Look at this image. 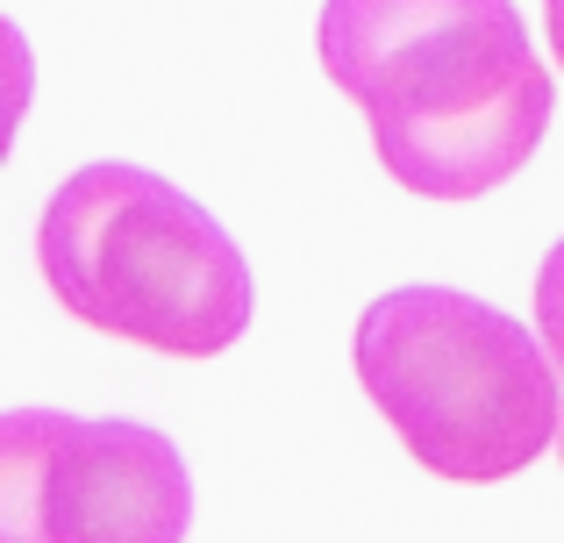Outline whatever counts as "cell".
<instances>
[{
    "instance_id": "obj_1",
    "label": "cell",
    "mask_w": 564,
    "mask_h": 543,
    "mask_svg": "<svg viewBox=\"0 0 564 543\" xmlns=\"http://www.w3.org/2000/svg\"><path fill=\"white\" fill-rule=\"evenodd\" d=\"M315 51L365 108L379 165L422 200L508 186L557 108L514 0H329Z\"/></svg>"
},
{
    "instance_id": "obj_2",
    "label": "cell",
    "mask_w": 564,
    "mask_h": 543,
    "mask_svg": "<svg viewBox=\"0 0 564 543\" xmlns=\"http://www.w3.org/2000/svg\"><path fill=\"white\" fill-rule=\"evenodd\" d=\"M36 258L57 307L100 336L215 358L250 329V265L229 229L143 165H86L51 194Z\"/></svg>"
},
{
    "instance_id": "obj_3",
    "label": "cell",
    "mask_w": 564,
    "mask_h": 543,
    "mask_svg": "<svg viewBox=\"0 0 564 543\" xmlns=\"http://www.w3.org/2000/svg\"><path fill=\"white\" fill-rule=\"evenodd\" d=\"M557 358L514 315L457 286L379 293L358 322V379L436 479L494 487L557 444Z\"/></svg>"
},
{
    "instance_id": "obj_4",
    "label": "cell",
    "mask_w": 564,
    "mask_h": 543,
    "mask_svg": "<svg viewBox=\"0 0 564 543\" xmlns=\"http://www.w3.org/2000/svg\"><path fill=\"white\" fill-rule=\"evenodd\" d=\"M193 479L151 422L0 415V543H186Z\"/></svg>"
},
{
    "instance_id": "obj_5",
    "label": "cell",
    "mask_w": 564,
    "mask_h": 543,
    "mask_svg": "<svg viewBox=\"0 0 564 543\" xmlns=\"http://www.w3.org/2000/svg\"><path fill=\"white\" fill-rule=\"evenodd\" d=\"M536 329H543V350H551L557 372H564V237L551 243V258L536 272Z\"/></svg>"
},
{
    "instance_id": "obj_6",
    "label": "cell",
    "mask_w": 564,
    "mask_h": 543,
    "mask_svg": "<svg viewBox=\"0 0 564 543\" xmlns=\"http://www.w3.org/2000/svg\"><path fill=\"white\" fill-rule=\"evenodd\" d=\"M543 29H551V51H557V65H564V0H543Z\"/></svg>"
},
{
    "instance_id": "obj_7",
    "label": "cell",
    "mask_w": 564,
    "mask_h": 543,
    "mask_svg": "<svg viewBox=\"0 0 564 543\" xmlns=\"http://www.w3.org/2000/svg\"><path fill=\"white\" fill-rule=\"evenodd\" d=\"M557 458H564V430H557Z\"/></svg>"
}]
</instances>
